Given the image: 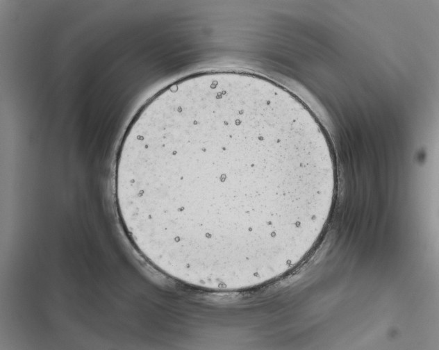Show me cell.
<instances>
[{"label": "cell", "instance_id": "1", "mask_svg": "<svg viewBox=\"0 0 439 350\" xmlns=\"http://www.w3.org/2000/svg\"><path fill=\"white\" fill-rule=\"evenodd\" d=\"M123 181L170 248L231 258L290 235L331 168L315 133L277 97L220 84L140 119Z\"/></svg>", "mask_w": 439, "mask_h": 350}]
</instances>
